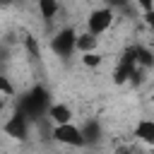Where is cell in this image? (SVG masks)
I'll return each instance as SVG.
<instances>
[{
    "mask_svg": "<svg viewBox=\"0 0 154 154\" xmlns=\"http://www.w3.org/2000/svg\"><path fill=\"white\" fill-rule=\"evenodd\" d=\"M51 51L60 58V60H70L72 53L77 51V31L72 26L60 29L53 38H51Z\"/></svg>",
    "mask_w": 154,
    "mask_h": 154,
    "instance_id": "3",
    "label": "cell"
},
{
    "mask_svg": "<svg viewBox=\"0 0 154 154\" xmlns=\"http://www.w3.org/2000/svg\"><path fill=\"white\" fill-rule=\"evenodd\" d=\"M152 101H154V91H152Z\"/></svg>",
    "mask_w": 154,
    "mask_h": 154,
    "instance_id": "21",
    "label": "cell"
},
{
    "mask_svg": "<svg viewBox=\"0 0 154 154\" xmlns=\"http://www.w3.org/2000/svg\"><path fill=\"white\" fill-rule=\"evenodd\" d=\"M36 5H38L43 22H53V17L60 12V0H36Z\"/></svg>",
    "mask_w": 154,
    "mask_h": 154,
    "instance_id": "11",
    "label": "cell"
},
{
    "mask_svg": "<svg viewBox=\"0 0 154 154\" xmlns=\"http://www.w3.org/2000/svg\"><path fill=\"white\" fill-rule=\"evenodd\" d=\"M113 19H116L113 7H108V5L96 7V10H91V12H89V17H87V31H91V34L101 36V34H106V31L111 29Z\"/></svg>",
    "mask_w": 154,
    "mask_h": 154,
    "instance_id": "6",
    "label": "cell"
},
{
    "mask_svg": "<svg viewBox=\"0 0 154 154\" xmlns=\"http://www.w3.org/2000/svg\"><path fill=\"white\" fill-rule=\"evenodd\" d=\"M132 135H135V140H140V142H144V144H154V120H152V118L137 120Z\"/></svg>",
    "mask_w": 154,
    "mask_h": 154,
    "instance_id": "8",
    "label": "cell"
},
{
    "mask_svg": "<svg viewBox=\"0 0 154 154\" xmlns=\"http://www.w3.org/2000/svg\"><path fill=\"white\" fill-rule=\"evenodd\" d=\"M48 106H51V91L43 84H34L26 94L19 96V103H17V108L31 118V123H38L41 118H46Z\"/></svg>",
    "mask_w": 154,
    "mask_h": 154,
    "instance_id": "1",
    "label": "cell"
},
{
    "mask_svg": "<svg viewBox=\"0 0 154 154\" xmlns=\"http://www.w3.org/2000/svg\"><path fill=\"white\" fill-rule=\"evenodd\" d=\"M46 118H48L53 125H60V123H70V120H72V108H70L67 103H63V101H58V103H53V101H51Z\"/></svg>",
    "mask_w": 154,
    "mask_h": 154,
    "instance_id": "7",
    "label": "cell"
},
{
    "mask_svg": "<svg viewBox=\"0 0 154 154\" xmlns=\"http://www.w3.org/2000/svg\"><path fill=\"white\" fill-rule=\"evenodd\" d=\"M99 46V36L91 34V31H84V34H77V51L87 53V51H96Z\"/></svg>",
    "mask_w": 154,
    "mask_h": 154,
    "instance_id": "12",
    "label": "cell"
},
{
    "mask_svg": "<svg viewBox=\"0 0 154 154\" xmlns=\"http://www.w3.org/2000/svg\"><path fill=\"white\" fill-rule=\"evenodd\" d=\"M2 111H5V96L0 94V116H2Z\"/></svg>",
    "mask_w": 154,
    "mask_h": 154,
    "instance_id": "19",
    "label": "cell"
},
{
    "mask_svg": "<svg viewBox=\"0 0 154 154\" xmlns=\"http://www.w3.org/2000/svg\"><path fill=\"white\" fill-rule=\"evenodd\" d=\"M132 53H135V60H137V65H140V67H144V70L154 67V53H152L147 46L135 43V46H132Z\"/></svg>",
    "mask_w": 154,
    "mask_h": 154,
    "instance_id": "9",
    "label": "cell"
},
{
    "mask_svg": "<svg viewBox=\"0 0 154 154\" xmlns=\"http://www.w3.org/2000/svg\"><path fill=\"white\" fill-rule=\"evenodd\" d=\"M142 72H144V67L137 65L135 53H132V46H130V48L123 51V55L118 58V63L113 67V82L116 84H125V82L140 84L142 82Z\"/></svg>",
    "mask_w": 154,
    "mask_h": 154,
    "instance_id": "2",
    "label": "cell"
},
{
    "mask_svg": "<svg viewBox=\"0 0 154 154\" xmlns=\"http://www.w3.org/2000/svg\"><path fill=\"white\" fill-rule=\"evenodd\" d=\"M82 128V132H84V140H87V144H94V142H99L101 140V123L99 120H94V118H89L84 125H79Z\"/></svg>",
    "mask_w": 154,
    "mask_h": 154,
    "instance_id": "10",
    "label": "cell"
},
{
    "mask_svg": "<svg viewBox=\"0 0 154 154\" xmlns=\"http://www.w3.org/2000/svg\"><path fill=\"white\" fill-rule=\"evenodd\" d=\"M144 24L149 26V31L154 34V7L149 10V12H144Z\"/></svg>",
    "mask_w": 154,
    "mask_h": 154,
    "instance_id": "17",
    "label": "cell"
},
{
    "mask_svg": "<svg viewBox=\"0 0 154 154\" xmlns=\"http://www.w3.org/2000/svg\"><path fill=\"white\" fill-rule=\"evenodd\" d=\"M108 7H116V10H125L130 5V0H103Z\"/></svg>",
    "mask_w": 154,
    "mask_h": 154,
    "instance_id": "16",
    "label": "cell"
},
{
    "mask_svg": "<svg viewBox=\"0 0 154 154\" xmlns=\"http://www.w3.org/2000/svg\"><path fill=\"white\" fill-rule=\"evenodd\" d=\"M24 43H26V51H29L34 58H38V55H41L38 43H36V38H34V36H29V34H26V36H24Z\"/></svg>",
    "mask_w": 154,
    "mask_h": 154,
    "instance_id": "15",
    "label": "cell"
},
{
    "mask_svg": "<svg viewBox=\"0 0 154 154\" xmlns=\"http://www.w3.org/2000/svg\"><path fill=\"white\" fill-rule=\"evenodd\" d=\"M53 140L60 142V144H67V147H87V140H84V132L79 125H75L72 120L70 123H60V125H53L51 130Z\"/></svg>",
    "mask_w": 154,
    "mask_h": 154,
    "instance_id": "4",
    "label": "cell"
},
{
    "mask_svg": "<svg viewBox=\"0 0 154 154\" xmlns=\"http://www.w3.org/2000/svg\"><path fill=\"white\" fill-rule=\"evenodd\" d=\"M2 130H5V135H7V137L19 140V142H26V140H29V132H31V118L17 108V111L5 120Z\"/></svg>",
    "mask_w": 154,
    "mask_h": 154,
    "instance_id": "5",
    "label": "cell"
},
{
    "mask_svg": "<svg viewBox=\"0 0 154 154\" xmlns=\"http://www.w3.org/2000/svg\"><path fill=\"white\" fill-rule=\"evenodd\" d=\"M10 2H14V0H0V5H10Z\"/></svg>",
    "mask_w": 154,
    "mask_h": 154,
    "instance_id": "20",
    "label": "cell"
},
{
    "mask_svg": "<svg viewBox=\"0 0 154 154\" xmlns=\"http://www.w3.org/2000/svg\"><path fill=\"white\" fill-rule=\"evenodd\" d=\"M137 2V7L142 10V12H149L152 7H154V0H135Z\"/></svg>",
    "mask_w": 154,
    "mask_h": 154,
    "instance_id": "18",
    "label": "cell"
},
{
    "mask_svg": "<svg viewBox=\"0 0 154 154\" xmlns=\"http://www.w3.org/2000/svg\"><path fill=\"white\" fill-rule=\"evenodd\" d=\"M14 91H17V89H14L12 79L0 72V94H2V96H14Z\"/></svg>",
    "mask_w": 154,
    "mask_h": 154,
    "instance_id": "14",
    "label": "cell"
},
{
    "mask_svg": "<svg viewBox=\"0 0 154 154\" xmlns=\"http://www.w3.org/2000/svg\"><path fill=\"white\" fill-rule=\"evenodd\" d=\"M103 63V55L99 53V51H87V53H82V65H87V67H99Z\"/></svg>",
    "mask_w": 154,
    "mask_h": 154,
    "instance_id": "13",
    "label": "cell"
}]
</instances>
